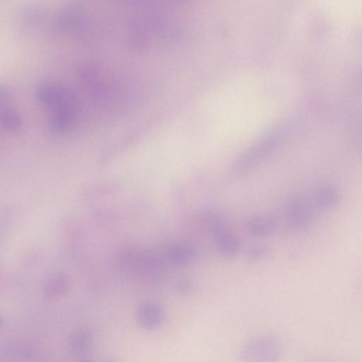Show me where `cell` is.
<instances>
[{
	"label": "cell",
	"mask_w": 362,
	"mask_h": 362,
	"mask_svg": "<svg viewBox=\"0 0 362 362\" xmlns=\"http://www.w3.org/2000/svg\"><path fill=\"white\" fill-rule=\"evenodd\" d=\"M341 201L339 188L333 183L324 182L317 185L313 192V203L321 211H329L336 209Z\"/></svg>",
	"instance_id": "cell-4"
},
{
	"label": "cell",
	"mask_w": 362,
	"mask_h": 362,
	"mask_svg": "<svg viewBox=\"0 0 362 362\" xmlns=\"http://www.w3.org/2000/svg\"><path fill=\"white\" fill-rule=\"evenodd\" d=\"M286 215L290 226L297 231L308 229L315 219L313 202L301 195L292 197L286 204Z\"/></svg>",
	"instance_id": "cell-2"
},
{
	"label": "cell",
	"mask_w": 362,
	"mask_h": 362,
	"mask_svg": "<svg viewBox=\"0 0 362 362\" xmlns=\"http://www.w3.org/2000/svg\"><path fill=\"white\" fill-rule=\"evenodd\" d=\"M177 291L183 294L189 293L192 289V285L187 281H181L177 285Z\"/></svg>",
	"instance_id": "cell-10"
},
{
	"label": "cell",
	"mask_w": 362,
	"mask_h": 362,
	"mask_svg": "<svg viewBox=\"0 0 362 362\" xmlns=\"http://www.w3.org/2000/svg\"><path fill=\"white\" fill-rule=\"evenodd\" d=\"M274 218L269 214H259L250 218L246 223L248 232L252 235L264 237L271 234L276 228Z\"/></svg>",
	"instance_id": "cell-5"
},
{
	"label": "cell",
	"mask_w": 362,
	"mask_h": 362,
	"mask_svg": "<svg viewBox=\"0 0 362 362\" xmlns=\"http://www.w3.org/2000/svg\"><path fill=\"white\" fill-rule=\"evenodd\" d=\"M167 255L172 263L183 265L191 262L194 259L195 250L191 245L177 244L168 249Z\"/></svg>",
	"instance_id": "cell-7"
},
{
	"label": "cell",
	"mask_w": 362,
	"mask_h": 362,
	"mask_svg": "<svg viewBox=\"0 0 362 362\" xmlns=\"http://www.w3.org/2000/svg\"><path fill=\"white\" fill-rule=\"evenodd\" d=\"M138 318L141 325L148 329L158 327L163 319L161 308L155 303H146L139 311Z\"/></svg>",
	"instance_id": "cell-6"
},
{
	"label": "cell",
	"mask_w": 362,
	"mask_h": 362,
	"mask_svg": "<svg viewBox=\"0 0 362 362\" xmlns=\"http://www.w3.org/2000/svg\"><path fill=\"white\" fill-rule=\"evenodd\" d=\"M211 229L219 251L227 257L236 256L240 251L239 241L217 217L213 218Z\"/></svg>",
	"instance_id": "cell-3"
},
{
	"label": "cell",
	"mask_w": 362,
	"mask_h": 362,
	"mask_svg": "<svg viewBox=\"0 0 362 362\" xmlns=\"http://www.w3.org/2000/svg\"><path fill=\"white\" fill-rule=\"evenodd\" d=\"M279 340L271 334H258L245 341L241 346L240 362H279L281 356Z\"/></svg>",
	"instance_id": "cell-1"
},
{
	"label": "cell",
	"mask_w": 362,
	"mask_h": 362,
	"mask_svg": "<svg viewBox=\"0 0 362 362\" xmlns=\"http://www.w3.org/2000/svg\"><path fill=\"white\" fill-rule=\"evenodd\" d=\"M267 253V250L264 247H253L248 252V255L252 259H259L264 257Z\"/></svg>",
	"instance_id": "cell-9"
},
{
	"label": "cell",
	"mask_w": 362,
	"mask_h": 362,
	"mask_svg": "<svg viewBox=\"0 0 362 362\" xmlns=\"http://www.w3.org/2000/svg\"><path fill=\"white\" fill-rule=\"evenodd\" d=\"M91 337L85 332L75 335L71 341V346L74 350L86 349L90 344Z\"/></svg>",
	"instance_id": "cell-8"
}]
</instances>
